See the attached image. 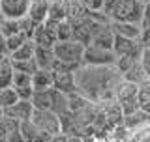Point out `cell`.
Wrapping results in <instances>:
<instances>
[{"label":"cell","instance_id":"obj_3","mask_svg":"<svg viewBox=\"0 0 150 142\" xmlns=\"http://www.w3.org/2000/svg\"><path fill=\"white\" fill-rule=\"evenodd\" d=\"M84 47L83 43L79 41H56L53 51H54V56L58 62L62 64H68V65H83V58H84Z\"/></svg>","mask_w":150,"mask_h":142},{"label":"cell","instance_id":"obj_31","mask_svg":"<svg viewBox=\"0 0 150 142\" xmlns=\"http://www.w3.org/2000/svg\"><path fill=\"white\" fill-rule=\"evenodd\" d=\"M0 54L2 56H8V37L0 32Z\"/></svg>","mask_w":150,"mask_h":142},{"label":"cell","instance_id":"obj_32","mask_svg":"<svg viewBox=\"0 0 150 142\" xmlns=\"http://www.w3.org/2000/svg\"><path fill=\"white\" fill-rule=\"evenodd\" d=\"M64 142H83V136H75V135H69V136H66V140Z\"/></svg>","mask_w":150,"mask_h":142},{"label":"cell","instance_id":"obj_4","mask_svg":"<svg viewBox=\"0 0 150 142\" xmlns=\"http://www.w3.org/2000/svg\"><path fill=\"white\" fill-rule=\"evenodd\" d=\"M30 122L36 125L38 131L49 135V136H56L62 135V122H60V116L54 114L53 110H36L32 112Z\"/></svg>","mask_w":150,"mask_h":142},{"label":"cell","instance_id":"obj_35","mask_svg":"<svg viewBox=\"0 0 150 142\" xmlns=\"http://www.w3.org/2000/svg\"><path fill=\"white\" fill-rule=\"evenodd\" d=\"M68 2H81V0H68Z\"/></svg>","mask_w":150,"mask_h":142},{"label":"cell","instance_id":"obj_13","mask_svg":"<svg viewBox=\"0 0 150 142\" xmlns=\"http://www.w3.org/2000/svg\"><path fill=\"white\" fill-rule=\"evenodd\" d=\"M111 28L116 36L128 37V39H135V41H139L141 32H143V26L135 25V22H111Z\"/></svg>","mask_w":150,"mask_h":142},{"label":"cell","instance_id":"obj_6","mask_svg":"<svg viewBox=\"0 0 150 142\" xmlns=\"http://www.w3.org/2000/svg\"><path fill=\"white\" fill-rule=\"evenodd\" d=\"M143 47H141L139 41L135 39H128V37H122L115 34V43H112V53L116 54V58H122V56H129V58L141 60L143 56Z\"/></svg>","mask_w":150,"mask_h":142},{"label":"cell","instance_id":"obj_10","mask_svg":"<svg viewBox=\"0 0 150 142\" xmlns=\"http://www.w3.org/2000/svg\"><path fill=\"white\" fill-rule=\"evenodd\" d=\"M53 73H54V71H53ZM53 88H56L58 92L66 93V96L75 93V92H77V86H75V73H71V71H58V73H54Z\"/></svg>","mask_w":150,"mask_h":142},{"label":"cell","instance_id":"obj_36","mask_svg":"<svg viewBox=\"0 0 150 142\" xmlns=\"http://www.w3.org/2000/svg\"><path fill=\"white\" fill-rule=\"evenodd\" d=\"M139 2H144V4H146V2H150V0H139Z\"/></svg>","mask_w":150,"mask_h":142},{"label":"cell","instance_id":"obj_28","mask_svg":"<svg viewBox=\"0 0 150 142\" xmlns=\"http://www.w3.org/2000/svg\"><path fill=\"white\" fill-rule=\"evenodd\" d=\"M139 43H141L143 49H150V28H143L141 37H139Z\"/></svg>","mask_w":150,"mask_h":142},{"label":"cell","instance_id":"obj_1","mask_svg":"<svg viewBox=\"0 0 150 142\" xmlns=\"http://www.w3.org/2000/svg\"><path fill=\"white\" fill-rule=\"evenodd\" d=\"M124 80L115 65H81L75 71L77 93L92 105H107L115 101L118 84Z\"/></svg>","mask_w":150,"mask_h":142},{"label":"cell","instance_id":"obj_30","mask_svg":"<svg viewBox=\"0 0 150 142\" xmlns=\"http://www.w3.org/2000/svg\"><path fill=\"white\" fill-rule=\"evenodd\" d=\"M120 0H103V13H105L107 17L112 13V9L116 8V4H118Z\"/></svg>","mask_w":150,"mask_h":142},{"label":"cell","instance_id":"obj_22","mask_svg":"<svg viewBox=\"0 0 150 142\" xmlns=\"http://www.w3.org/2000/svg\"><path fill=\"white\" fill-rule=\"evenodd\" d=\"M19 101V96L15 92V88H6V90H0V107L6 110V108L13 107Z\"/></svg>","mask_w":150,"mask_h":142},{"label":"cell","instance_id":"obj_24","mask_svg":"<svg viewBox=\"0 0 150 142\" xmlns=\"http://www.w3.org/2000/svg\"><path fill=\"white\" fill-rule=\"evenodd\" d=\"M28 41V37L25 34H15V36H9L8 37V56H11L19 47H23V43Z\"/></svg>","mask_w":150,"mask_h":142},{"label":"cell","instance_id":"obj_23","mask_svg":"<svg viewBox=\"0 0 150 142\" xmlns=\"http://www.w3.org/2000/svg\"><path fill=\"white\" fill-rule=\"evenodd\" d=\"M56 37H58V41H71L73 39V26H71V21H69V19L58 22Z\"/></svg>","mask_w":150,"mask_h":142},{"label":"cell","instance_id":"obj_18","mask_svg":"<svg viewBox=\"0 0 150 142\" xmlns=\"http://www.w3.org/2000/svg\"><path fill=\"white\" fill-rule=\"evenodd\" d=\"M34 56H36V43L34 39H28L9 58H11V62H26V60H34Z\"/></svg>","mask_w":150,"mask_h":142},{"label":"cell","instance_id":"obj_29","mask_svg":"<svg viewBox=\"0 0 150 142\" xmlns=\"http://www.w3.org/2000/svg\"><path fill=\"white\" fill-rule=\"evenodd\" d=\"M141 26H143V28H150V2L144 4L143 19H141Z\"/></svg>","mask_w":150,"mask_h":142},{"label":"cell","instance_id":"obj_33","mask_svg":"<svg viewBox=\"0 0 150 142\" xmlns=\"http://www.w3.org/2000/svg\"><path fill=\"white\" fill-rule=\"evenodd\" d=\"M66 140V135H56V136H51L49 142H64Z\"/></svg>","mask_w":150,"mask_h":142},{"label":"cell","instance_id":"obj_5","mask_svg":"<svg viewBox=\"0 0 150 142\" xmlns=\"http://www.w3.org/2000/svg\"><path fill=\"white\" fill-rule=\"evenodd\" d=\"M116 54L112 51H103L94 45H88L84 49L83 65H116Z\"/></svg>","mask_w":150,"mask_h":142},{"label":"cell","instance_id":"obj_16","mask_svg":"<svg viewBox=\"0 0 150 142\" xmlns=\"http://www.w3.org/2000/svg\"><path fill=\"white\" fill-rule=\"evenodd\" d=\"M32 105L36 110H51L53 105V88L49 90H34V96H32Z\"/></svg>","mask_w":150,"mask_h":142},{"label":"cell","instance_id":"obj_26","mask_svg":"<svg viewBox=\"0 0 150 142\" xmlns=\"http://www.w3.org/2000/svg\"><path fill=\"white\" fill-rule=\"evenodd\" d=\"M17 96L21 101H32V96H34V88L32 86H26V88H15Z\"/></svg>","mask_w":150,"mask_h":142},{"label":"cell","instance_id":"obj_20","mask_svg":"<svg viewBox=\"0 0 150 142\" xmlns=\"http://www.w3.org/2000/svg\"><path fill=\"white\" fill-rule=\"evenodd\" d=\"M0 32L6 37L23 34L21 32V21H13V19H0Z\"/></svg>","mask_w":150,"mask_h":142},{"label":"cell","instance_id":"obj_19","mask_svg":"<svg viewBox=\"0 0 150 142\" xmlns=\"http://www.w3.org/2000/svg\"><path fill=\"white\" fill-rule=\"evenodd\" d=\"M126 142H150V122L137 129H131Z\"/></svg>","mask_w":150,"mask_h":142},{"label":"cell","instance_id":"obj_34","mask_svg":"<svg viewBox=\"0 0 150 142\" xmlns=\"http://www.w3.org/2000/svg\"><path fill=\"white\" fill-rule=\"evenodd\" d=\"M4 58H6V56H2V54H0V64H2V62H4Z\"/></svg>","mask_w":150,"mask_h":142},{"label":"cell","instance_id":"obj_7","mask_svg":"<svg viewBox=\"0 0 150 142\" xmlns=\"http://www.w3.org/2000/svg\"><path fill=\"white\" fill-rule=\"evenodd\" d=\"M30 0H0V17L21 21L28 15Z\"/></svg>","mask_w":150,"mask_h":142},{"label":"cell","instance_id":"obj_12","mask_svg":"<svg viewBox=\"0 0 150 142\" xmlns=\"http://www.w3.org/2000/svg\"><path fill=\"white\" fill-rule=\"evenodd\" d=\"M112 43H115V32H112L111 22H109V25H103L94 34L90 45L98 47V49H103V51H112Z\"/></svg>","mask_w":150,"mask_h":142},{"label":"cell","instance_id":"obj_15","mask_svg":"<svg viewBox=\"0 0 150 142\" xmlns=\"http://www.w3.org/2000/svg\"><path fill=\"white\" fill-rule=\"evenodd\" d=\"M13 77H15V67L9 56L4 58V62L0 64V90L13 88Z\"/></svg>","mask_w":150,"mask_h":142},{"label":"cell","instance_id":"obj_9","mask_svg":"<svg viewBox=\"0 0 150 142\" xmlns=\"http://www.w3.org/2000/svg\"><path fill=\"white\" fill-rule=\"evenodd\" d=\"M49 6H51V0H30L26 17L30 21H34L36 25H43L47 21V15H49Z\"/></svg>","mask_w":150,"mask_h":142},{"label":"cell","instance_id":"obj_27","mask_svg":"<svg viewBox=\"0 0 150 142\" xmlns=\"http://www.w3.org/2000/svg\"><path fill=\"white\" fill-rule=\"evenodd\" d=\"M141 65H143L144 73L148 75V80H150V49H144L143 51V56H141Z\"/></svg>","mask_w":150,"mask_h":142},{"label":"cell","instance_id":"obj_8","mask_svg":"<svg viewBox=\"0 0 150 142\" xmlns=\"http://www.w3.org/2000/svg\"><path fill=\"white\" fill-rule=\"evenodd\" d=\"M32 112H34V105L30 101H19L13 107H9L4 110V118H9V120H15V122H28L32 118Z\"/></svg>","mask_w":150,"mask_h":142},{"label":"cell","instance_id":"obj_21","mask_svg":"<svg viewBox=\"0 0 150 142\" xmlns=\"http://www.w3.org/2000/svg\"><path fill=\"white\" fill-rule=\"evenodd\" d=\"M137 101H139V110L150 114V82L143 84L139 88V96H137Z\"/></svg>","mask_w":150,"mask_h":142},{"label":"cell","instance_id":"obj_25","mask_svg":"<svg viewBox=\"0 0 150 142\" xmlns=\"http://www.w3.org/2000/svg\"><path fill=\"white\" fill-rule=\"evenodd\" d=\"M26 86H32V75L15 71V77H13V88H26ZM32 88H34V86H32Z\"/></svg>","mask_w":150,"mask_h":142},{"label":"cell","instance_id":"obj_17","mask_svg":"<svg viewBox=\"0 0 150 142\" xmlns=\"http://www.w3.org/2000/svg\"><path fill=\"white\" fill-rule=\"evenodd\" d=\"M54 84V73L47 69H38L32 75V86L34 90H49Z\"/></svg>","mask_w":150,"mask_h":142},{"label":"cell","instance_id":"obj_37","mask_svg":"<svg viewBox=\"0 0 150 142\" xmlns=\"http://www.w3.org/2000/svg\"><path fill=\"white\" fill-rule=\"evenodd\" d=\"M148 82H150V80H148Z\"/></svg>","mask_w":150,"mask_h":142},{"label":"cell","instance_id":"obj_14","mask_svg":"<svg viewBox=\"0 0 150 142\" xmlns=\"http://www.w3.org/2000/svg\"><path fill=\"white\" fill-rule=\"evenodd\" d=\"M36 64L40 69H47V71H53L54 62H56V56L53 49H45V47H36V56H34Z\"/></svg>","mask_w":150,"mask_h":142},{"label":"cell","instance_id":"obj_2","mask_svg":"<svg viewBox=\"0 0 150 142\" xmlns=\"http://www.w3.org/2000/svg\"><path fill=\"white\" fill-rule=\"evenodd\" d=\"M143 9H144V2H139V0H120L116 4V8L112 9V13L109 15V21L111 22H135V25H141Z\"/></svg>","mask_w":150,"mask_h":142},{"label":"cell","instance_id":"obj_11","mask_svg":"<svg viewBox=\"0 0 150 142\" xmlns=\"http://www.w3.org/2000/svg\"><path fill=\"white\" fill-rule=\"evenodd\" d=\"M139 84H133V82H128V80H122L116 88V93H115V101L118 105H124V103H129V101H137V96H139Z\"/></svg>","mask_w":150,"mask_h":142}]
</instances>
